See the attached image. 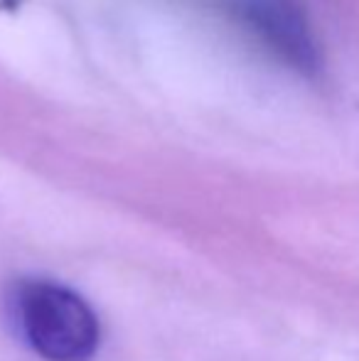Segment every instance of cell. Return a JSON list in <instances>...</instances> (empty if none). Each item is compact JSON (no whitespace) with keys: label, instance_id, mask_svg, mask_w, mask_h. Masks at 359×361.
<instances>
[{"label":"cell","instance_id":"6da1fadb","mask_svg":"<svg viewBox=\"0 0 359 361\" xmlns=\"http://www.w3.org/2000/svg\"><path fill=\"white\" fill-rule=\"evenodd\" d=\"M13 314L23 339L44 361H91L99 352V317L62 283L23 278L13 290Z\"/></svg>","mask_w":359,"mask_h":361},{"label":"cell","instance_id":"7a4b0ae2","mask_svg":"<svg viewBox=\"0 0 359 361\" xmlns=\"http://www.w3.org/2000/svg\"><path fill=\"white\" fill-rule=\"evenodd\" d=\"M224 8L283 67L305 79L322 74L320 39L300 0H224Z\"/></svg>","mask_w":359,"mask_h":361}]
</instances>
